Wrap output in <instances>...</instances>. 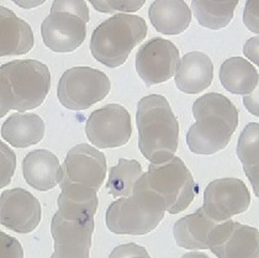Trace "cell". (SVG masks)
Masks as SVG:
<instances>
[{"mask_svg": "<svg viewBox=\"0 0 259 258\" xmlns=\"http://www.w3.org/2000/svg\"><path fill=\"white\" fill-rule=\"evenodd\" d=\"M195 124L187 134V144L195 155H213L230 144L238 125V110L219 93L200 97L193 104Z\"/></svg>", "mask_w": 259, "mask_h": 258, "instance_id": "6da1fadb", "label": "cell"}, {"mask_svg": "<svg viewBox=\"0 0 259 258\" xmlns=\"http://www.w3.org/2000/svg\"><path fill=\"white\" fill-rule=\"evenodd\" d=\"M139 148L151 163L173 158L178 150L179 122L168 100L159 94L142 98L137 104Z\"/></svg>", "mask_w": 259, "mask_h": 258, "instance_id": "7a4b0ae2", "label": "cell"}, {"mask_svg": "<svg viewBox=\"0 0 259 258\" xmlns=\"http://www.w3.org/2000/svg\"><path fill=\"white\" fill-rule=\"evenodd\" d=\"M51 89L49 67L40 61H13L0 67V116L40 106Z\"/></svg>", "mask_w": 259, "mask_h": 258, "instance_id": "3957f363", "label": "cell"}, {"mask_svg": "<svg viewBox=\"0 0 259 258\" xmlns=\"http://www.w3.org/2000/svg\"><path fill=\"white\" fill-rule=\"evenodd\" d=\"M135 188L147 193L169 214L184 211L199 193L198 184L179 157L162 163H151Z\"/></svg>", "mask_w": 259, "mask_h": 258, "instance_id": "277c9868", "label": "cell"}, {"mask_svg": "<svg viewBox=\"0 0 259 258\" xmlns=\"http://www.w3.org/2000/svg\"><path fill=\"white\" fill-rule=\"evenodd\" d=\"M147 24L141 16L117 14L101 22L90 38L93 57L109 68L127 61L132 50L147 36Z\"/></svg>", "mask_w": 259, "mask_h": 258, "instance_id": "5b68a950", "label": "cell"}, {"mask_svg": "<svg viewBox=\"0 0 259 258\" xmlns=\"http://www.w3.org/2000/svg\"><path fill=\"white\" fill-rule=\"evenodd\" d=\"M88 21L84 0H53L51 14L41 25L45 46L57 53L73 52L85 40Z\"/></svg>", "mask_w": 259, "mask_h": 258, "instance_id": "8992f818", "label": "cell"}, {"mask_svg": "<svg viewBox=\"0 0 259 258\" xmlns=\"http://www.w3.org/2000/svg\"><path fill=\"white\" fill-rule=\"evenodd\" d=\"M164 219V210L147 193L135 188L134 194L110 204L106 226L116 235H147Z\"/></svg>", "mask_w": 259, "mask_h": 258, "instance_id": "52a82bcc", "label": "cell"}, {"mask_svg": "<svg viewBox=\"0 0 259 258\" xmlns=\"http://www.w3.org/2000/svg\"><path fill=\"white\" fill-rule=\"evenodd\" d=\"M110 89L111 83L104 72L92 67H73L62 74L57 97L64 108L81 111L101 102Z\"/></svg>", "mask_w": 259, "mask_h": 258, "instance_id": "ba28073f", "label": "cell"}, {"mask_svg": "<svg viewBox=\"0 0 259 258\" xmlns=\"http://www.w3.org/2000/svg\"><path fill=\"white\" fill-rule=\"evenodd\" d=\"M85 134L89 141L98 148L125 146L132 135L131 116L120 104H108L93 111L88 117Z\"/></svg>", "mask_w": 259, "mask_h": 258, "instance_id": "9c48e42d", "label": "cell"}, {"mask_svg": "<svg viewBox=\"0 0 259 258\" xmlns=\"http://www.w3.org/2000/svg\"><path fill=\"white\" fill-rule=\"evenodd\" d=\"M55 241L52 258H88L94 234V218L63 217L60 211L51 221Z\"/></svg>", "mask_w": 259, "mask_h": 258, "instance_id": "30bf717a", "label": "cell"}, {"mask_svg": "<svg viewBox=\"0 0 259 258\" xmlns=\"http://www.w3.org/2000/svg\"><path fill=\"white\" fill-rule=\"evenodd\" d=\"M179 50L173 42L154 37L136 55V71L147 87L169 80L179 68Z\"/></svg>", "mask_w": 259, "mask_h": 258, "instance_id": "8fae6325", "label": "cell"}, {"mask_svg": "<svg viewBox=\"0 0 259 258\" xmlns=\"http://www.w3.org/2000/svg\"><path fill=\"white\" fill-rule=\"evenodd\" d=\"M249 204V190L241 179L221 178L206 187L202 209L216 223H222L247 211Z\"/></svg>", "mask_w": 259, "mask_h": 258, "instance_id": "7c38bea8", "label": "cell"}, {"mask_svg": "<svg viewBox=\"0 0 259 258\" xmlns=\"http://www.w3.org/2000/svg\"><path fill=\"white\" fill-rule=\"evenodd\" d=\"M62 170L61 189L69 184H83L99 190L108 170L105 155L88 144L77 145L67 153Z\"/></svg>", "mask_w": 259, "mask_h": 258, "instance_id": "4fadbf2b", "label": "cell"}, {"mask_svg": "<svg viewBox=\"0 0 259 258\" xmlns=\"http://www.w3.org/2000/svg\"><path fill=\"white\" fill-rule=\"evenodd\" d=\"M209 249L220 258H259V231L236 221H222L211 231Z\"/></svg>", "mask_w": 259, "mask_h": 258, "instance_id": "5bb4252c", "label": "cell"}, {"mask_svg": "<svg viewBox=\"0 0 259 258\" xmlns=\"http://www.w3.org/2000/svg\"><path fill=\"white\" fill-rule=\"evenodd\" d=\"M42 218L40 201L22 188L3 192L0 199V223L18 234H29L38 226Z\"/></svg>", "mask_w": 259, "mask_h": 258, "instance_id": "9a60e30c", "label": "cell"}, {"mask_svg": "<svg viewBox=\"0 0 259 258\" xmlns=\"http://www.w3.org/2000/svg\"><path fill=\"white\" fill-rule=\"evenodd\" d=\"M25 181L40 192H49L61 183L63 170L57 156L47 150H35L22 161Z\"/></svg>", "mask_w": 259, "mask_h": 258, "instance_id": "2e32d148", "label": "cell"}, {"mask_svg": "<svg viewBox=\"0 0 259 258\" xmlns=\"http://www.w3.org/2000/svg\"><path fill=\"white\" fill-rule=\"evenodd\" d=\"M213 79V64L205 53L193 51L182 58L176 73V84L180 92L198 94L211 85Z\"/></svg>", "mask_w": 259, "mask_h": 258, "instance_id": "e0dca14e", "label": "cell"}, {"mask_svg": "<svg viewBox=\"0 0 259 258\" xmlns=\"http://www.w3.org/2000/svg\"><path fill=\"white\" fill-rule=\"evenodd\" d=\"M35 45L32 29L13 11L0 7V56H19Z\"/></svg>", "mask_w": 259, "mask_h": 258, "instance_id": "ac0fdd59", "label": "cell"}, {"mask_svg": "<svg viewBox=\"0 0 259 258\" xmlns=\"http://www.w3.org/2000/svg\"><path fill=\"white\" fill-rule=\"evenodd\" d=\"M218 224L205 212L202 206L194 214L187 215L173 226L177 245L187 249H209L210 234Z\"/></svg>", "mask_w": 259, "mask_h": 258, "instance_id": "d6986e66", "label": "cell"}, {"mask_svg": "<svg viewBox=\"0 0 259 258\" xmlns=\"http://www.w3.org/2000/svg\"><path fill=\"white\" fill-rule=\"evenodd\" d=\"M151 24L163 35H179L190 26L191 11L184 0H156L148 9Z\"/></svg>", "mask_w": 259, "mask_h": 258, "instance_id": "ffe728a7", "label": "cell"}, {"mask_svg": "<svg viewBox=\"0 0 259 258\" xmlns=\"http://www.w3.org/2000/svg\"><path fill=\"white\" fill-rule=\"evenodd\" d=\"M45 136V122L37 114L15 113L2 126V137L13 147L25 148L37 145Z\"/></svg>", "mask_w": 259, "mask_h": 258, "instance_id": "44dd1931", "label": "cell"}, {"mask_svg": "<svg viewBox=\"0 0 259 258\" xmlns=\"http://www.w3.org/2000/svg\"><path fill=\"white\" fill-rule=\"evenodd\" d=\"M220 82L232 94L247 95L257 87L259 74L249 61L242 57H231L221 64Z\"/></svg>", "mask_w": 259, "mask_h": 258, "instance_id": "7402d4cb", "label": "cell"}, {"mask_svg": "<svg viewBox=\"0 0 259 258\" xmlns=\"http://www.w3.org/2000/svg\"><path fill=\"white\" fill-rule=\"evenodd\" d=\"M94 188L83 184H69L62 188L58 196V211L63 217L94 218L98 209V196Z\"/></svg>", "mask_w": 259, "mask_h": 258, "instance_id": "603a6c76", "label": "cell"}, {"mask_svg": "<svg viewBox=\"0 0 259 258\" xmlns=\"http://www.w3.org/2000/svg\"><path fill=\"white\" fill-rule=\"evenodd\" d=\"M237 156L243 165L244 175L259 198V124L249 122L238 139Z\"/></svg>", "mask_w": 259, "mask_h": 258, "instance_id": "cb8c5ba5", "label": "cell"}, {"mask_svg": "<svg viewBox=\"0 0 259 258\" xmlns=\"http://www.w3.org/2000/svg\"><path fill=\"white\" fill-rule=\"evenodd\" d=\"M238 2L239 0H193L191 10L202 27L220 30L232 21Z\"/></svg>", "mask_w": 259, "mask_h": 258, "instance_id": "d4e9b609", "label": "cell"}, {"mask_svg": "<svg viewBox=\"0 0 259 258\" xmlns=\"http://www.w3.org/2000/svg\"><path fill=\"white\" fill-rule=\"evenodd\" d=\"M142 167L135 159H119L117 165L110 168L106 189L112 196H130L134 194L135 187L142 177Z\"/></svg>", "mask_w": 259, "mask_h": 258, "instance_id": "484cf974", "label": "cell"}, {"mask_svg": "<svg viewBox=\"0 0 259 258\" xmlns=\"http://www.w3.org/2000/svg\"><path fill=\"white\" fill-rule=\"evenodd\" d=\"M95 10L105 14L134 13L145 5L146 0H89Z\"/></svg>", "mask_w": 259, "mask_h": 258, "instance_id": "4316f807", "label": "cell"}, {"mask_svg": "<svg viewBox=\"0 0 259 258\" xmlns=\"http://www.w3.org/2000/svg\"><path fill=\"white\" fill-rule=\"evenodd\" d=\"M2 148V176H0V187L4 188L10 183L11 177H13L14 172H15L16 167V156L13 151L8 147L7 145L3 144L0 145Z\"/></svg>", "mask_w": 259, "mask_h": 258, "instance_id": "83f0119b", "label": "cell"}, {"mask_svg": "<svg viewBox=\"0 0 259 258\" xmlns=\"http://www.w3.org/2000/svg\"><path fill=\"white\" fill-rule=\"evenodd\" d=\"M243 22L249 31L259 33V0H246Z\"/></svg>", "mask_w": 259, "mask_h": 258, "instance_id": "f1b7e54d", "label": "cell"}, {"mask_svg": "<svg viewBox=\"0 0 259 258\" xmlns=\"http://www.w3.org/2000/svg\"><path fill=\"white\" fill-rule=\"evenodd\" d=\"M143 256L147 257L148 253L145 251V248L140 247V246L134 245H123V246H119V247L115 248V251L110 254V257H128V256Z\"/></svg>", "mask_w": 259, "mask_h": 258, "instance_id": "f546056e", "label": "cell"}, {"mask_svg": "<svg viewBox=\"0 0 259 258\" xmlns=\"http://www.w3.org/2000/svg\"><path fill=\"white\" fill-rule=\"evenodd\" d=\"M243 105L246 106V109L249 111V114L259 117V78L254 91L243 97Z\"/></svg>", "mask_w": 259, "mask_h": 258, "instance_id": "4dcf8cb0", "label": "cell"}, {"mask_svg": "<svg viewBox=\"0 0 259 258\" xmlns=\"http://www.w3.org/2000/svg\"><path fill=\"white\" fill-rule=\"evenodd\" d=\"M243 55L259 67V36L249 38L243 46Z\"/></svg>", "mask_w": 259, "mask_h": 258, "instance_id": "1f68e13d", "label": "cell"}, {"mask_svg": "<svg viewBox=\"0 0 259 258\" xmlns=\"http://www.w3.org/2000/svg\"><path fill=\"white\" fill-rule=\"evenodd\" d=\"M13 2L22 9H32L40 7L46 0H13Z\"/></svg>", "mask_w": 259, "mask_h": 258, "instance_id": "d6a6232c", "label": "cell"}]
</instances>
